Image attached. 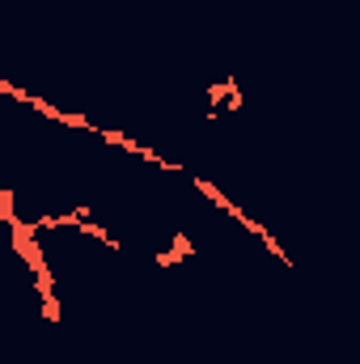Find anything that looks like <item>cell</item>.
<instances>
[{"mask_svg": "<svg viewBox=\"0 0 360 364\" xmlns=\"http://www.w3.org/2000/svg\"><path fill=\"white\" fill-rule=\"evenodd\" d=\"M38 301H43V322H51V326H55V322L64 318V305H60V296H38Z\"/></svg>", "mask_w": 360, "mask_h": 364, "instance_id": "277c9868", "label": "cell"}, {"mask_svg": "<svg viewBox=\"0 0 360 364\" xmlns=\"http://www.w3.org/2000/svg\"><path fill=\"white\" fill-rule=\"evenodd\" d=\"M238 90V81L233 77H225V81H212L208 85V106H212V114L208 119H216V114H225V102H229V93Z\"/></svg>", "mask_w": 360, "mask_h": 364, "instance_id": "7a4b0ae2", "label": "cell"}, {"mask_svg": "<svg viewBox=\"0 0 360 364\" xmlns=\"http://www.w3.org/2000/svg\"><path fill=\"white\" fill-rule=\"evenodd\" d=\"M34 288H38V296H55V275H51V267L34 272Z\"/></svg>", "mask_w": 360, "mask_h": 364, "instance_id": "8992f818", "label": "cell"}, {"mask_svg": "<svg viewBox=\"0 0 360 364\" xmlns=\"http://www.w3.org/2000/svg\"><path fill=\"white\" fill-rule=\"evenodd\" d=\"M38 220H17V225H9V242H13V250L21 255V263L30 267V272H43V267H51L47 263V255H43V246H38Z\"/></svg>", "mask_w": 360, "mask_h": 364, "instance_id": "6da1fadb", "label": "cell"}, {"mask_svg": "<svg viewBox=\"0 0 360 364\" xmlns=\"http://www.w3.org/2000/svg\"><path fill=\"white\" fill-rule=\"evenodd\" d=\"M242 106H246V97H242V90H233L229 93V102H225V114H238Z\"/></svg>", "mask_w": 360, "mask_h": 364, "instance_id": "ba28073f", "label": "cell"}, {"mask_svg": "<svg viewBox=\"0 0 360 364\" xmlns=\"http://www.w3.org/2000/svg\"><path fill=\"white\" fill-rule=\"evenodd\" d=\"M174 263H179V255H174V250H162V255H157V267H174Z\"/></svg>", "mask_w": 360, "mask_h": 364, "instance_id": "9c48e42d", "label": "cell"}, {"mask_svg": "<svg viewBox=\"0 0 360 364\" xmlns=\"http://www.w3.org/2000/svg\"><path fill=\"white\" fill-rule=\"evenodd\" d=\"M170 250L179 255V263H182V259H191V255H195V242H191L186 233H174V242H170Z\"/></svg>", "mask_w": 360, "mask_h": 364, "instance_id": "52a82bcc", "label": "cell"}, {"mask_svg": "<svg viewBox=\"0 0 360 364\" xmlns=\"http://www.w3.org/2000/svg\"><path fill=\"white\" fill-rule=\"evenodd\" d=\"M81 233H85V237H97V242H106V246H110V250H115V246H119V242H115V237H110V233H106V225H97V220H85V225H81Z\"/></svg>", "mask_w": 360, "mask_h": 364, "instance_id": "5b68a950", "label": "cell"}, {"mask_svg": "<svg viewBox=\"0 0 360 364\" xmlns=\"http://www.w3.org/2000/svg\"><path fill=\"white\" fill-rule=\"evenodd\" d=\"M0 220L4 225H17L21 216H17V195L9 191V186H0Z\"/></svg>", "mask_w": 360, "mask_h": 364, "instance_id": "3957f363", "label": "cell"}]
</instances>
